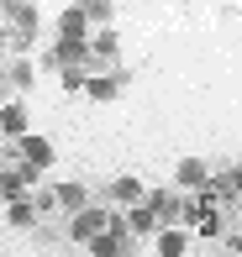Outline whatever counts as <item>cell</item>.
<instances>
[{"label": "cell", "instance_id": "1", "mask_svg": "<svg viewBox=\"0 0 242 257\" xmlns=\"http://www.w3.org/2000/svg\"><path fill=\"white\" fill-rule=\"evenodd\" d=\"M21 153H27L32 168H48V163H53V147L42 142V137H21Z\"/></svg>", "mask_w": 242, "mask_h": 257}, {"label": "cell", "instance_id": "2", "mask_svg": "<svg viewBox=\"0 0 242 257\" xmlns=\"http://www.w3.org/2000/svg\"><path fill=\"white\" fill-rule=\"evenodd\" d=\"M95 231H106V215H95V210H90V215H79V226H74V236H79V241H90Z\"/></svg>", "mask_w": 242, "mask_h": 257}, {"label": "cell", "instance_id": "3", "mask_svg": "<svg viewBox=\"0 0 242 257\" xmlns=\"http://www.w3.org/2000/svg\"><path fill=\"white\" fill-rule=\"evenodd\" d=\"M21 121H27V115H21V105H6V110H0V126H6L11 137H21Z\"/></svg>", "mask_w": 242, "mask_h": 257}, {"label": "cell", "instance_id": "4", "mask_svg": "<svg viewBox=\"0 0 242 257\" xmlns=\"http://www.w3.org/2000/svg\"><path fill=\"white\" fill-rule=\"evenodd\" d=\"M158 247H164L169 257H179L184 247H190V241H184V231H164V236H158Z\"/></svg>", "mask_w": 242, "mask_h": 257}, {"label": "cell", "instance_id": "5", "mask_svg": "<svg viewBox=\"0 0 242 257\" xmlns=\"http://www.w3.org/2000/svg\"><path fill=\"white\" fill-rule=\"evenodd\" d=\"M200 179H205V168H200L195 158H190V163H179V184H200Z\"/></svg>", "mask_w": 242, "mask_h": 257}, {"label": "cell", "instance_id": "6", "mask_svg": "<svg viewBox=\"0 0 242 257\" xmlns=\"http://www.w3.org/2000/svg\"><path fill=\"white\" fill-rule=\"evenodd\" d=\"M90 95H95V100H111V95H116V79H90Z\"/></svg>", "mask_w": 242, "mask_h": 257}, {"label": "cell", "instance_id": "7", "mask_svg": "<svg viewBox=\"0 0 242 257\" xmlns=\"http://www.w3.org/2000/svg\"><path fill=\"white\" fill-rule=\"evenodd\" d=\"M132 231H153V210H132Z\"/></svg>", "mask_w": 242, "mask_h": 257}, {"label": "cell", "instance_id": "8", "mask_svg": "<svg viewBox=\"0 0 242 257\" xmlns=\"http://www.w3.org/2000/svg\"><path fill=\"white\" fill-rule=\"evenodd\" d=\"M11 220H16V226H32V205H11Z\"/></svg>", "mask_w": 242, "mask_h": 257}]
</instances>
